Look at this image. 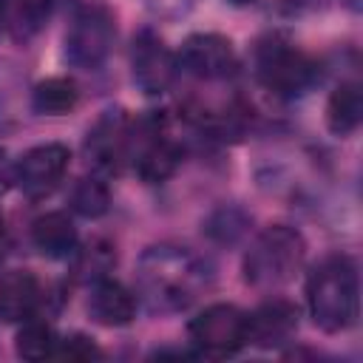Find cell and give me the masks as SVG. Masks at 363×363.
<instances>
[{
  "label": "cell",
  "mask_w": 363,
  "mask_h": 363,
  "mask_svg": "<svg viewBox=\"0 0 363 363\" xmlns=\"http://www.w3.org/2000/svg\"><path fill=\"white\" fill-rule=\"evenodd\" d=\"M136 301L150 315H176L213 284L210 264L190 247L153 244L136 261Z\"/></svg>",
  "instance_id": "obj_1"
},
{
  "label": "cell",
  "mask_w": 363,
  "mask_h": 363,
  "mask_svg": "<svg viewBox=\"0 0 363 363\" xmlns=\"http://www.w3.org/2000/svg\"><path fill=\"white\" fill-rule=\"evenodd\" d=\"M306 309L318 329L337 335L357 323L360 275L354 258L335 252L320 258L306 275Z\"/></svg>",
  "instance_id": "obj_2"
},
{
  "label": "cell",
  "mask_w": 363,
  "mask_h": 363,
  "mask_svg": "<svg viewBox=\"0 0 363 363\" xmlns=\"http://www.w3.org/2000/svg\"><path fill=\"white\" fill-rule=\"evenodd\" d=\"M306 261V238L289 224L264 227L247 247L241 272L258 292H275L286 286Z\"/></svg>",
  "instance_id": "obj_3"
},
{
  "label": "cell",
  "mask_w": 363,
  "mask_h": 363,
  "mask_svg": "<svg viewBox=\"0 0 363 363\" xmlns=\"http://www.w3.org/2000/svg\"><path fill=\"white\" fill-rule=\"evenodd\" d=\"M255 79L278 99H301L320 82V62L284 34H267L252 48Z\"/></svg>",
  "instance_id": "obj_4"
},
{
  "label": "cell",
  "mask_w": 363,
  "mask_h": 363,
  "mask_svg": "<svg viewBox=\"0 0 363 363\" xmlns=\"http://www.w3.org/2000/svg\"><path fill=\"white\" fill-rule=\"evenodd\" d=\"M116 40V17L105 3L85 0L74 6L65 37L62 57L77 71H99L113 51Z\"/></svg>",
  "instance_id": "obj_5"
},
{
  "label": "cell",
  "mask_w": 363,
  "mask_h": 363,
  "mask_svg": "<svg viewBox=\"0 0 363 363\" xmlns=\"http://www.w3.org/2000/svg\"><path fill=\"white\" fill-rule=\"evenodd\" d=\"M184 147L182 139L173 133L170 119L162 113H147L133 122L130 136V164L133 173L145 184H162L167 182L176 167L182 164Z\"/></svg>",
  "instance_id": "obj_6"
},
{
  "label": "cell",
  "mask_w": 363,
  "mask_h": 363,
  "mask_svg": "<svg viewBox=\"0 0 363 363\" xmlns=\"http://www.w3.org/2000/svg\"><path fill=\"white\" fill-rule=\"evenodd\" d=\"M187 343L196 357L224 360L247 346V312L235 303H210L187 323Z\"/></svg>",
  "instance_id": "obj_7"
},
{
  "label": "cell",
  "mask_w": 363,
  "mask_h": 363,
  "mask_svg": "<svg viewBox=\"0 0 363 363\" xmlns=\"http://www.w3.org/2000/svg\"><path fill=\"white\" fill-rule=\"evenodd\" d=\"M133 119L122 108H105L82 139V156L96 176H116L130 164Z\"/></svg>",
  "instance_id": "obj_8"
},
{
  "label": "cell",
  "mask_w": 363,
  "mask_h": 363,
  "mask_svg": "<svg viewBox=\"0 0 363 363\" xmlns=\"http://www.w3.org/2000/svg\"><path fill=\"white\" fill-rule=\"evenodd\" d=\"M176 65L179 74H187L196 82L216 85L233 79L241 68V60L230 37L216 31H196L184 37L182 48L176 51Z\"/></svg>",
  "instance_id": "obj_9"
},
{
  "label": "cell",
  "mask_w": 363,
  "mask_h": 363,
  "mask_svg": "<svg viewBox=\"0 0 363 363\" xmlns=\"http://www.w3.org/2000/svg\"><path fill=\"white\" fill-rule=\"evenodd\" d=\"M179 77L176 54L150 28H139L130 40V79L145 96H162L173 88Z\"/></svg>",
  "instance_id": "obj_10"
},
{
  "label": "cell",
  "mask_w": 363,
  "mask_h": 363,
  "mask_svg": "<svg viewBox=\"0 0 363 363\" xmlns=\"http://www.w3.org/2000/svg\"><path fill=\"white\" fill-rule=\"evenodd\" d=\"M68 162H71V150L65 145L60 142L34 145L14 162V187L31 201L48 199L62 184Z\"/></svg>",
  "instance_id": "obj_11"
},
{
  "label": "cell",
  "mask_w": 363,
  "mask_h": 363,
  "mask_svg": "<svg viewBox=\"0 0 363 363\" xmlns=\"http://www.w3.org/2000/svg\"><path fill=\"white\" fill-rule=\"evenodd\" d=\"M298 306L286 298H269L247 312V343L258 349H281L298 332Z\"/></svg>",
  "instance_id": "obj_12"
},
{
  "label": "cell",
  "mask_w": 363,
  "mask_h": 363,
  "mask_svg": "<svg viewBox=\"0 0 363 363\" xmlns=\"http://www.w3.org/2000/svg\"><path fill=\"white\" fill-rule=\"evenodd\" d=\"M88 315L94 323L108 326V329H119L128 326L136 318V292H130L125 284H119L116 278L105 275L99 281L88 284Z\"/></svg>",
  "instance_id": "obj_13"
},
{
  "label": "cell",
  "mask_w": 363,
  "mask_h": 363,
  "mask_svg": "<svg viewBox=\"0 0 363 363\" xmlns=\"http://www.w3.org/2000/svg\"><path fill=\"white\" fill-rule=\"evenodd\" d=\"M45 303V289L40 278L28 269H9L0 275V318L9 323H23L40 315Z\"/></svg>",
  "instance_id": "obj_14"
},
{
  "label": "cell",
  "mask_w": 363,
  "mask_h": 363,
  "mask_svg": "<svg viewBox=\"0 0 363 363\" xmlns=\"http://www.w3.org/2000/svg\"><path fill=\"white\" fill-rule=\"evenodd\" d=\"M31 244L40 255L51 261H71V255L79 247V233L68 213L51 210L34 218L31 224Z\"/></svg>",
  "instance_id": "obj_15"
},
{
  "label": "cell",
  "mask_w": 363,
  "mask_h": 363,
  "mask_svg": "<svg viewBox=\"0 0 363 363\" xmlns=\"http://www.w3.org/2000/svg\"><path fill=\"white\" fill-rule=\"evenodd\" d=\"M363 122V94L354 79L340 82L326 99V128L332 136H352Z\"/></svg>",
  "instance_id": "obj_16"
},
{
  "label": "cell",
  "mask_w": 363,
  "mask_h": 363,
  "mask_svg": "<svg viewBox=\"0 0 363 363\" xmlns=\"http://www.w3.org/2000/svg\"><path fill=\"white\" fill-rule=\"evenodd\" d=\"M6 28L14 43H31L48 23L54 0H3Z\"/></svg>",
  "instance_id": "obj_17"
},
{
  "label": "cell",
  "mask_w": 363,
  "mask_h": 363,
  "mask_svg": "<svg viewBox=\"0 0 363 363\" xmlns=\"http://www.w3.org/2000/svg\"><path fill=\"white\" fill-rule=\"evenodd\" d=\"M77 102H79V88L68 77H48L28 91L31 111L43 116H65L77 108Z\"/></svg>",
  "instance_id": "obj_18"
},
{
  "label": "cell",
  "mask_w": 363,
  "mask_h": 363,
  "mask_svg": "<svg viewBox=\"0 0 363 363\" xmlns=\"http://www.w3.org/2000/svg\"><path fill=\"white\" fill-rule=\"evenodd\" d=\"M250 224L252 218L247 210H241L238 204H221L204 218L201 233L218 247H233L250 233Z\"/></svg>",
  "instance_id": "obj_19"
},
{
  "label": "cell",
  "mask_w": 363,
  "mask_h": 363,
  "mask_svg": "<svg viewBox=\"0 0 363 363\" xmlns=\"http://www.w3.org/2000/svg\"><path fill=\"white\" fill-rule=\"evenodd\" d=\"M113 267H116V250L105 238H91L88 244H79L77 252L71 255L74 278L77 281H85V284L111 275Z\"/></svg>",
  "instance_id": "obj_20"
},
{
  "label": "cell",
  "mask_w": 363,
  "mask_h": 363,
  "mask_svg": "<svg viewBox=\"0 0 363 363\" xmlns=\"http://www.w3.org/2000/svg\"><path fill=\"white\" fill-rule=\"evenodd\" d=\"M68 207L82 218H102L111 210V187L96 173L82 176L68 190Z\"/></svg>",
  "instance_id": "obj_21"
},
{
  "label": "cell",
  "mask_w": 363,
  "mask_h": 363,
  "mask_svg": "<svg viewBox=\"0 0 363 363\" xmlns=\"http://www.w3.org/2000/svg\"><path fill=\"white\" fill-rule=\"evenodd\" d=\"M57 340L60 337H57L54 326L43 315H34L20 323L17 337H14V352L23 360H45V357H54Z\"/></svg>",
  "instance_id": "obj_22"
},
{
  "label": "cell",
  "mask_w": 363,
  "mask_h": 363,
  "mask_svg": "<svg viewBox=\"0 0 363 363\" xmlns=\"http://www.w3.org/2000/svg\"><path fill=\"white\" fill-rule=\"evenodd\" d=\"M23 91H26L23 74L9 60H0V128L11 125L20 116Z\"/></svg>",
  "instance_id": "obj_23"
},
{
  "label": "cell",
  "mask_w": 363,
  "mask_h": 363,
  "mask_svg": "<svg viewBox=\"0 0 363 363\" xmlns=\"http://www.w3.org/2000/svg\"><path fill=\"white\" fill-rule=\"evenodd\" d=\"M54 357H57V360H68V363H85V360H99V357H102V349H99L88 335L74 332V335L57 340Z\"/></svg>",
  "instance_id": "obj_24"
},
{
  "label": "cell",
  "mask_w": 363,
  "mask_h": 363,
  "mask_svg": "<svg viewBox=\"0 0 363 363\" xmlns=\"http://www.w3.org/2000/svg\"><path fill=\"white\" fill-rule=\"evenodd\" d=\"M199 0H145V9L156 20H182L196 9Z\"/></svg>",
  "instance_id": "obj_25"
},
{
  "label": "cell",
  "mask_w": 363,
  "mask_h": 363,
  "mask_svg": "<svg viewBox=\"0 0 363 363\" xmlns=\"http://www.w3.org/2000/svg\"><path fill=\"white\" fill-rule=\"evenodd\" d=\"M9 187H14V162H11L9 153L0 147V196H3Z\"/></svg>",
  "instance_id": "obj_26"
},
{
  "label": "cell",
  "mask_w": 363,
  "mask_h": 363,
  "mask_svg": "<svg viewBox=\"0 0 363 363\" xmlns=\"http://www.w3.org/2000/svg\"><path fill=\"white\" fill-rule=\"evenodd\" d=\"M9 34V28H6V6H3V0H0V40Z\"/></svg>",
  "instance_id": "obj_27"
},
{
  "label": "cell",
  "mask_w": 363,
  "mask_h": 363,
  "mask_svg": "<svg viewBox=\"0 0 363 363\" xmlns=\"http://www.w3.org/2000/svg\"><path fill=\"white\" fill-rule=\"evenodd\" d=\"M3 250H6V227H3V218H0V261H3Z\"/></svg>",
  "instance_id": "obj_28"
},
{
  "label": "cell",
  "mask_w": 363,
  "mask_h": 363,
  "mask_svg": "<svg viewBox=\"0 0 363 363\" xmlns=\"http://www.w3.org/2000/svg\"><path fill=\"white\" fill-rule=\"evenodd\" d=\"M227 3H230V6H252L255 0H227Z\"/></svg>",
  "instance_id": "obj_29"
}]
</instances>
